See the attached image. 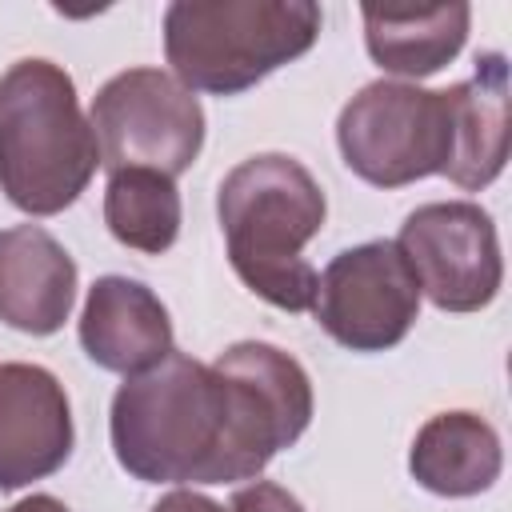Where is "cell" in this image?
Instances as JSON below:
<instances>
[{"mask_svg": "<svg viewBox=\"0 0 512 512\" xmlns=\"http://www.w3.org/2000/svg\"><path fill=\"white\" fill-rule=\"evenodd\" d=\"M500 468H504L500 432L480 412L468 408L428 416L408 448L412 480L432 496H448V500L488 492L500 480Z\"/></svg>", "mask_w": 512, "mask_h": 512, "instance_id": "14", "label": "cell"}, {"mask_svg": "<svg viewBox=\"0 0 512 512\" xmlns=\"http://www.w3.org/2000/svg\"><path fill=\"white\" fill-rule=\"evenodd\" d=\"M364 48L368 56L392 72L424 80L452 64L468 40L472 8L464 0L448 4H364Z\"/></svg>", "mask_w": 512, "mask_h": 512, "instance_id": "13", "label": "cell"}, {"mask_svg": "<svg viewBox=\"0 0 512 512\" xmlns=\"http://www.w3.org/2000/svg\"><path fill=\"white\" fill-rule=\"evenodd\" d=\"M76 304V260L40 224L0 232V320L28 336L64 328Z\"/></svg>", "mask_w": 512, "mask_h": 512, "instance_id": "11", "label": "cell"}, {"mask_svg": "<svg viewBox=\"0 0 512 512\" xmlns=\"http://www.w3.org/2000/svg\"><path fill=\"white\" fill-rule=\"evenodd\" d=\"M80 348L96 368L136 376L176 352L168 308L132 276H100L84 296Z\"/></svg>", "mask_w": 512, "mask_h": 512, "instance_id": "10", "label": "cell"}, {"mask_svg": "<svg viewBox=\"0 0 512 512\" xmlns=\"http://www.w3.org/2000/svg\"><path fill=\"white\" fill-rule=\"evenodd\" d=\"M180 188L164 172L124 168L108 176L104 188V224L116 244L144 256H160L180 236Z\"/></svg>", "mask_w": 512, "mask_h": 512, "instance_id": "15", "label": "cell"}, {"mask_svg": "<svg viewBox=\"0 0 512 512\" xmlns=\"http://www.w3.org/2000/svg\"><path fill=\"white\" fill-rule=\"evenodd\" d=\"M4 512H72L60 496H48V492H32V496H24V500H16L12 508H4Z\"/></svg>", "mask_w": 512, "mask_h": 512, "instance_id": "18", "label": "cell"}, {"mask_svg": "<svg viewBox=\"0 0 512 512\" xmlns=\"http://www.w3.org/2000/svg\"><path fill=\"white\" fill-rule=\"evenodd\" d=\"M320 24L312 0H176L164 8V60L188 92L240 96L304 56Z\"/></svg>", "mask_w": 512, "mask_h": 512, "instance_id": "4", "label": "cell"}, {"mask_svg": "<svg viewBox=\"0 0 512 512\" xmlns=\"http://www.w3.org/2000/svg\"><path fill=\"white\" fill-rule=\"evenodd\" d=\"M396 248L420 296L440 312H480L504 284V256L492 216L472 200H432L408 212Z\"/></svg>", "mask_w": 512, "mask_h": 512, "instance_id": "8", "label": "cell"}, {"mask_svg": "<svg viewBox=\"0 0 512 512\" xmlns=\"http://www.w3.org/2000/svg\"><path fill=\"white\" fill-rule=\"evenodd\" d=\"M152 512H224V504H216L212 496L192 492V488H172L168 496H160L152 504Z\"/></svg>", "mask_w": 512, "mask_h": 512, "instance_id": "17", "label": "cell"}, {"mask_svg": "<svg viewBox=\"0 0 512 512\" xmlns=\"http://www.w3.org/2000/svg\"><path fill=\"white\" fill-rule=\"evenodd\" d=\"M88 124L108 172L148 168L176 180L204 148V108L164 68H128L104 80Z\"/></svg>", "mask_w": 512, "mask_h": 512, "instance_id": "6", "label": "cell"}, {"mask_svg": "<svg viewBox=\"0 0 512 512\" xmlns=\"http://www.w3.org/2000/svg\"><path fill=\"white\" fill-rule=\"evenodd\" d=\"M312 408V380L296 356L240 340L216 364L168 352L124 376L108 436L116 464L140 484H236L260 480L272 456L308 432Z\"/></svg>", "mask_w": 512, "mask_h": 512, "instance_id": "1", "label": "cell"}, {"mask_svg": "<svg viewBox=\"0 0 512 512\" xmlns=\"http://www.w3.org/2000/svg\"><path fill=\"white\" fill-rule=\"evenodd\" d=\"M216 216L244 288L280 312H308L316 268L304 260V248L328 216L316 176L296 156L256 152L220 180Z\"/></svg>", "mask_w": 512, "mask_h": 512, "instance_id": "2", "label": "cell"}, {"mask_svg": "<svg viewBox=\"0 0 512 512\" xmlns=\"http://www.w3.org/2000/svg\"><path fill=\"white\" fill-rule=\"evenodd\" d=\"M316 324L348 352H388L420 320V284L396 240L344 248L316 272Z\"/></svg>", "mask_w": 512, "mask_h": 512, "instance_id": "7", "label": "cell"}, {"mask_svg": "<svg viewBox=\"0 0 512 512\" xmlns=\"http://www.w3.org/2000/svg\"><path fill=\"white\" fill-rule=\"evenodd\" d=\"M100 168V144L80 112L72 76L44 60H16L0 76V192L28 216H56L80 200Z\"/></svg>", "mask_w": 512, "mask_h": 512, "instance_id": "3", "label": "cell"}, {"mask_svg": "<svg viewBox=\"0 0 512 512\" xmlns=\"http://www.w3.org/2000/svg\"><path fill=\"white\" fill-rule=\"evenodd\" d=\"M228 512H308V508L288 488H280L272 480H252V484L232 492Z\"/></svg>", "mask_w": 512, "mask_h": 512, "instance_id": "16", "label": "cell"}, {"mask_svg": "<svg viewBox=\"0 0 512 512\" xmlns=\"http://www.w3.org/2000/svg\"><path fill=\"white\" fill-rule=\"evenodd\" d=\"M344 164L372 188H404L444 172L452 152L448 100L408 80L364 84L336 116Z\"/></svg>", "mask_w": 512, "mask_h": 512, "instance_id": "5", "label": "cell"}, {"mask_svg": "<svg viewBox=\"0 0 512 512\" xmlns=\"http://www.w3.org/2000/svg\"><path fill=\"white\" fill-rule=\"evenodd\" d=\"M444 100H448V128H452V152H448L444 176L464 192H480L508 164V60L504 52L476 56V72L444 88Z\"/></svg>", "mask_w": 512, "mask_h": 512, "instance_id": "12", "label": "cell"}, {"mask_svg": "<svg viewBox=\"0 0 512 512\" xmlns=\"http://www.w3.org/2000/svg\"><path fill=\"white\" fill-rule=\"evenodd\" d=\"M72 404L44 364H0V492L60 472L72 456Z\"/></svg>", "mask_w": 512, "mask_h": 512, "instance_id": "9", "label": "cell"}]
</instances>
